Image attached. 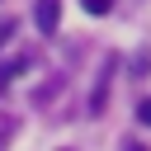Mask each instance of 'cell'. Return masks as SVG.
<instances>
[{
    "mask_svg": "<svg viewBox=\"0 0 151 151\" xmlns=\"http://www.w3.org/2000/svg\"><path fill=\"white\" fill-rule=\"evenodd\" d=\"M80 5H85V14H109L113 9V0H80Z\"/></svg>",
    "mask_w": 151,
    "mask_h": 151,
    "instance_id": "4",
    "label": "cell"
},
{
    "mask_svg": "<svg viewBox=\"0 0 151 151\" xmlns=\"http://www.w3.org/2000/svg\"><path fill=\"white\" fill-rule=\"evenodd\" d=\"M33 24H38V33H57V24H61V0H38V5H33Z\"/></svg>",
    "mask_w": 151,
    "mask_h": 151,
    "instance_id": "1",
    "label": "cell"
},
{
    "mask_svg": "<svg viewBox=\"0 0 151 151\" xmlns=\"http://www.w3.org/2000/svg\"><path fill=\"white\" fill-rule=\"evenodd\" d=\"M109 80H113V57H104L99 76H94V94H90V113H104V99H109Z\"/></svg>",
    "mask_w": 151,
    "mask_h": 151,
    "instance_id": "2",
    "label": "cell"
},
{
    "mask_svg": "<svg viewBox=\"0 0 151 151\" xmlns=\"http://www.w3.org/2000/svg\"><path fill=\"white\" fill-rule=\"evenodd\" d=\"M137 123H151V99H142V104H137Z\"/></svg>",
    "mask_w": 151,
    "mask_h": 151,
    "instance_id": "5",
    "label": "cell"
},
{
    "mask_svg": "<svg viewBox=\"0 0 151 151\" xmlns=\"http://www.w3.org/2000/svg\"><path fill=\"white\" fill-rule=\"evenodd\" d=\"M24 66H28L24 57H14V61H5V66H0V90H5V85H9V80H14L19 71H24Z\"/></svg>",
    "mask_w": 151,
    "mask_h": 151,
    "instance_id": "3",
    "label": "cell"
},
{
    "mask_svg": "<svg viewBox=\"0 0 151 151\" xmlns=\"http://www.w3.org/2000/svg\"><path fill=\"white\" fill-rule=\"evenodd\" d=\"M127 151H146V146H127Z\"/></svg>",
    "mask_w": 151,
    "mask_h": 151,
    "instance_id": "6",
    "label": "cell"
}]
</instances>
